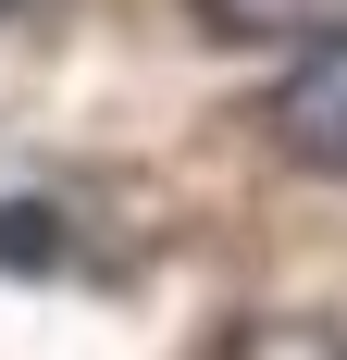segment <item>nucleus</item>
<instances>
[{
	"mask_svg": "<svg viewBox=\"0 0 347 360\" xmlns=\"http://www.w3.org/2000/svg\"><path fill=\"white\" fill-rule=\"evenodd\" d=\"M261 124H273V149L298 162V174H335L347 186V37H322V50L285 63V87L261 100Z\"/></svg>",
	"mask_w": 347,
	"mask_h": 360,
	"instance_id": "f257e3e1",
	"label": "nucleus"
},
{
	"mask_svg": "<svg viewBox=\"0 0 347 360\" xmlns=\"http://www.w3.org/2000/svg\"><path fill=\"white\" fill-rule=\"evenodd\" d=\"M223 360H347L335 323H310V311H261V323H236V348Z\"/></svg>",
	"mask_w": 347,
	"mask_h": 360,
	"instance_id": "7ed1b4c3",
	"label": "nucleus"
},
{
	"mask_svg": "<svg viewBox=\"0 0 347 360\" xmlns=\"http://www.w3.org/2000/svg\"><path fill=\"white\" fill-rule=\"evenodd\" d=\"M0 13H13V0H0Z\"/></svg>",
	"mask_w": 347,
	"mask_h": 360,
	"instance_id": "39448f33",
	"label": "nucleus"
},
{
	"mask_svg": "<svg viewBox=\"0 0 347 360\" xmlns=\"http://www.w3.org/2000/svg\"><path fill=\"white\" fill-rule=\"evenodd\" d=\"M63 261V212L50 199H0V274H50Z\"/></svg>",
	"mask_w": 347,
	"mask_h": 360,
	"instance_id": "20e7f679",
	"label": "nucleus"
},
{
	"mask_svg": "<svg viewBox=\"0 0 347 360\" xmlns=\"http://www.w3.org/2000/svg\"><path fill=\"white\" fill-rule=\"evenodd\" d=\"M223 37H298V50H322V37H347V0H199Z\"/></svg>",
	"mask_w": 347,
	"mask_h": 360,
	"instance_id": "f03ea898",
	"label": "nucleus"
}]
</instances>
